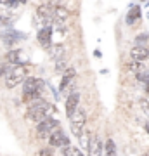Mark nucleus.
Returning <instances> with one entry per match:
<instances>
[{"label":"nucleus","mask_w":149,"mask_h":156,"mask_svg":"<svg viewBox=\"0 0 149 156\" xmlns=\"http://www.w3.org/2000/svg\"><path fill=\"white\" fill-rule=\"evenodd\" d=\"M54 111V106L49 104L47 101L44 99H38V101H33L30 106H28V118L30 120H33V122H45V120H49L50 115Z\"/></svg>","instance_id":"1"},{"label":"nucleus","mask_w":149,"mask_h":156,"mask_svg":"<svg viewBox=\"0 0 149 156\" xmlns=\"http://www.w3.org/2000/svg\"><path fill=\"white\" fill-rule=\"evenodd\" d=\"M57 130H61V128H59V122L54 120V118H49V120L38 123V127H37V135H38V139H47V137L50 139Z\"/></svg>","instance_id":"2"},{"label":"nucleus","mask_w":149,"mask_h":156,"mask_svg":"<svg viewBox=\"0 0 149 156\" xmlns=\"http://www.w3.org/2000/svg\"><path fill=\"white\" fill-rule=\"evenodd\" d=\"M85 123H87V115H85V111H83V109H80V108H78L76 111H75V115L69 118V128H71V132L76 135V137H80V135L83 134Z\"/></svg>","instance_id":"3"},{"label":"nucleus","mask_w":149,"mask_h":156,"mask_svg":"<svg viewBox=\"0 0 149 156\" xmlns=\"http://www.w3.org/2000/svg\"><path fill=\"white\" fill-rule=\"evenodd\" d=\"M24 73H26V69H24L23 66L11 68L9 73L5 75V87L7 89H14V87H17V85L24 80Z\"/></svg>","instance_id":"4"},{"label":"nucleus","mask_w":149,"mask_h":156,"mask_svg":"<svg viewBox=\"0 0 149 156\" xmlns=\"http://www.w3.org/2000/svg\"><path fill=\"white\" fill-rule=\"evenodd\" d=\"M40 89H42V80H38V78H28V80H24V83H23V92H24V95L40 94Z\"/></svg>","instance_id":"5"},{"label":"nucleus","mask_w":149,"mask_h":156,"mask_svg":"<svg viewBox=\"0 0 149 156\" xmlns=\"http://www.w3.org/2000/svg\"><path fill=\"white\" fill-rule=\"evenodd\" d=\"M55 7H57V5L50 4V2H47V4H42V5L37 9V14H38V17H40V19H44V21H54Z\"/></svg>","instance_id":"6"},{"label":"nucleus","mask_w":149,"mask_h":156,"mask_svg":"<svg viewBox=\"0 0 149 156\" xmlns=\"http://www.w3.org/2000/svg\"><path fill=\"white\" fill-rule=\"evenodd\" d=\"M0 37H2V40H4V44H7V45H12V44H16V42H19V40L26 38V35L24 33H19V31L11 30V28L5 30V31H2Z\"/></svg>","instance_id":"7"},{"label":"nucleus","mask_w":149,"mask_h":156,"mask_svg":"<svg viewBox=\"0 0 149 156\" xmlns=\"http://www.w3.org/2000/svg\"><path fill=\"white\" fill-rule=\"evenodd\" d=\"M52 33H54V30L50 26H45V28H42L38 31V42L44 49H50L52 47Z\"/></svg>","instance_id":"8"},{"label":"nucleus","mask_w":149,"mask_h":156,"mask_svg":"<svg viewBox=\"0 0 149 156\" xmlns=\"http://www.w3.org/2000/svg\"><path fill=\"white\" fill-rule=\"evenodd\" d=\"M130 59L135 62H142L146 61V59H149V49L147 47H132V50H130Z\"/></svg>","instance_id":"9"},{"label":"nucleus","mask_w":149,"mask_h":156,"mask_svg":"<svg viewBox=\"0 0 149 156\" xmlns=\"http://www.w3.org/2000/svg\"><path fill=\"white\" fill-rule=\"evenodd\" d=\"M49 142H50V146H57V147H62V149L69 146V139L64 135L62 130H57V132H55V134L49 139Z\"/></svg>","instance_id":"10"},{"label":"nucleus","mask_w":149,"mask_h":156,"mask_svg":"<svg viewBox=\"0 0 149 156\" xmlns=\"http://www.w3.org/2000/svg\"><path fill=\"white\" fill-rule=\"evenodd\" d=\"M78 102H80V94H76V92L69 94V97H68V101H66V115H68V118H71L73 115H75V111L78 109Z\"/></svg>","instance_id":"11"},{"label":"nucleus","mask_w":149,"mask_h":156,"mask_svg":"<svg viewBox=\"0 0 149 156\" xmlns=\"http://www.w3.org/2000/svg\"><path fill=\"white\" fill-rule=\"evenodd\" d=\"M68 17H69V12L64 9V7H55V12H54V23L57 24V26H61V28H64V24H66Z\"/></svg>","instance_id":"12"},{"label":"nucleus","mask_w":149,"mask_h":156,"mask_svg":"<svg viewBox=\"0 0 149 156\" xmlns=\"http://www.w3.org/2000/svg\"><path fill=\"white\" fill-rule=\"evenodd\" d=\"M88 156H102V142L97 135H92L90 147H88Z\"/></svg>","instance_id":"13"},{"label":"nucleus","mask_w":149,"mask_h":156,"mask_svg":"<svg viewBox=\"0 0 149 156\" xmlns=\"http://www.w3.org/2000/svg\"><path fill=\"white\" fill-rule=\"evenodd\" d=\"M140 7L139 5H132L130 7V11H128V14H127V23L128 24H135V23L140 19Z\"/></svg>","instance_id":"14"},{"label":"nucleus","mask_w":149,"mask_h":156,"mask_svg":"<svg viewBox=\"0 0 149 156\" xmlns=\"http://www.w3.org/2000/svg\"><path fill=\"white\" fill-rule=\"evenodd\" d=\"M75 75H76V73H75V69H73V68L66 69V73H64V76H62V82H61V85H59V89H61V90H64V89H66L68 85H69V83L73 82V78H75Z\"/></svg>","instance_id":"15"},{"label":"nucleus","mask_w":149,"mask_h":156,"mask_svg":"<svg viewBox=\"0 0 149 156\" xmlns=\"http://www.w3.org/2000/svg\"><path fill=\"white\" fill-rule=\"evenodd\" d=\"M5 61L11 62V64H19V61H21V52H19V50H11V52H7Z\"/></svg>","instance_id":"16"},{"label":"nucleus","mask_w":149,"mask_h":156,"mask_svg":"<svg viewBox=\"0 0 149 156\" xmlns=\"http://www.w3.org/2000/svg\"><path fill=\"white\" fill-rule=\"evenodd\" d=\"M49 50H50V57H52V59H59V57L62 56V52H64V47H62L61 44H55V45H52Z\"/></svg>","instance_id":"17"},{"label":"nucleus","mask_w":149,"mask_h":156,"mask_svg":"<svg viewBox=\"0 0 149 156\" xmlns=\"http://www.w3.org/2000/svg\"><path fill=\"white\" fill-rule=\"evenodd\" d=\"M62 154L64 156H85L83 154V151H80L78 147H73V146H68L62 149Z\"/></svg>","instance_id":"18"},{"label":"nucleus","mask_w":149,"mask_h":156,"mask_svg":"<svg viewBox=\"0 0 149 156\" xmlns=\"http://www.w3.org/2000/svg\"><path fill=\"white\" fill-rule=\"evenodd\" d=\"M78 139H80V144H82L83 149H87V151H88V147H90V140H92V135H88L87 132H83V134L80 135Z\"/></svg>","instance_id":"19"},{"label":"nucleus","mask_w":149,"mask_h":156,"mask_svg":"<svg viewBox=\"0 0 149 156\" xmlns=\"http://www.w3.org/2000/svg\"><path fill=\"white\" fill-rule=\"evenodd\" d=\"M106 156H116V147H115V142L111 139L106 140Z\"/></svg>","instance_id":"20"},{"label":"nucleus","mask_w":149,"mask_h":156,"mask_svg":"<svg viewBox=\"0 0 149 156\" xmlns=\"http://www.w3.org/2000/svg\"><path fill=\"white\" fill-rule=\"evenodd\" d=\"M127 68H128V71L135 73V75H139V73H140V71H142V69H144V68L140 66V62H135V61L128 62V64H127Z\"/></svg>","instance_id":"21"},{"label":"nucleus","mask_w":149,"mask_h":156,"mask_svg":"<svg viewBox=\"0 0 149 156\" xmlns=\"http://www.w3.org/2000/svg\"><path fill=\"white\" fill-rule=\"evenodd\" d=\"M147 40H149V35H137V38H135V44L137 47H146L147 45Z\"/></svg>","instance_id":"22"},{"label":"nucleus","mask_w":149,"mask_h":156,"mask_svg":"<svg viewBox=\"0 0 149 156\" xmlns=\"http://www.w3.org/2000/svg\"><path fill=\"white\" fill-rule=\"evenodd\" d=\"M140 106H142L144 113L149 116V99H142V101H140Z\"/></svg>","instance_id":"23"},{"label":"nucleus","mask_w":149,"mask_h":156,"mask_svg":"<svg viewBox=\"0 0 149 156\" xmlns=\"http://www.w3.org/2000/svg\"><path fill=\"white\" fill-rule=\"evenodd\" d=\"M94 56H95V57H101L102 54H101V50H94Z\"/></svg>","instance_id":"24"},{"label":"nucleus","mask_w":149,"mask_h":156,"mask_svg":"<svg viewBox=\"0 0 149 156\" xmlns=\"http://www.w3.org/2000/svg\"><path fill=\"white\" fill-rule=\"evenodd\" d=\"M146 130H147V134H149V125H146Z\"/></svg>","instance_id":"25"},{"label":"nucleus","mask_w":149,"mask_h":156,"mask_svg":"<svg viewBox=\"0 0 149 156\" xmlns=\"http://www.w3.org/2000/svg\"><path fill=\"white\" fill-rule=\"evenodd\" d=\"M146 89H147V92H149V83H147V85H146Z\"/></svg>","instance_id":"26"},{"label":"nucleus","mask_w":149,"mask_h":156,"mask_svg":"<svg viewBox=\"0 0 149 156\" xmlns=\"http://www.w3.org/2000/svg\"><path fill=\"white\" fill-rule=\"evenodd\" d=\"M144 156H149V154H144Z\"/></svg>","instance_id":"27"}]
</instances>
